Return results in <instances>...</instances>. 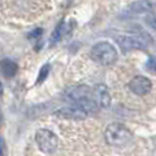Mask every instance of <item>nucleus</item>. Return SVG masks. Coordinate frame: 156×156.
<instances>
[{
  "mask_svg": "<svg viewBox=\"0 0 156 156\" xmlns=\"http://www.w3.org/2000/svg\"><path fill=\"white\" fill-rule=\"evenodd\" d=\"M104 138L111 147H123L132 141L133 134L125 125L110 123L104 132Z\"/></svg>",
  "mask_w": 156,
  "mask_h": 156,
  "instance_id": "nucleus-1",
  "label": "nucleus"
},
{
  "mask_svg": "<svg viewBox=\"0 0 156 156\" xmlns=\"http://www.w3.org/2000/svg\"><path fill=\"white\" fill-rule=\"evenodd\" d=\"M92 59L101 66H111L118 60V52L112 44L101 41L93 45L90 52Z\"/></svg>",
  "mask_w": 156,
  "mask_h": 156,
  "instance_id": "nucleus-2",
  "label": "nucleus"
},
{
  "mask_svg": "<svg viewBox=\"0 0 156 156\" xmlns=\"http://www.w3.org/2000/svg\"><path fill=\"white\" fill-rule=\"evenodd\" d=\"M36 143L45 154H52L58 148V136L49 129H40L36 133Z\"/></svg>",
  "mask_w": 156,
  "mask_h": 156,
  "instance_id": "nucleus-3",
  "label": "nucleus"
},
{
  "mask_svg": "<svg viewBox=\"0 0 156 156\" xmlns=\"http://www.w3.org/2000/svg\"><path fill=\"white\" fill-rule=\"evenodd\" d=\"M129 89L137 96H145L151 92L152 89V82L144 76H136L130 80L129 82Z\"/></svg>",
  "mask_w": 156,
  "mask_h": 156,
  "instance_id": "nucleus-4",
  "label": "nucleus"
},
{
  "mask_svg": "<svg viewBox=\"0 0 156 156\" xmlns=\"http://www.w3.org/2000/svg\"><path fill=\"white\" fill-rule=\"evenodd\" d=\"M118 45H119V48H121V51L125 52V54H127V52H130V51H136V49H145L147 47H148L143 40H140V38L134 34L119 37Z\"/></svg>",
  "mask_w": 156,
  "mask_h": 156,
  "instance_id": "nucleus-5",
  "label": "nucleus"
},
{
  "mask_svg": "<svg viewBox=\"0 0 156 156\" xmlns=\"http://www.w3.org/2000/svg\"><path fill=\"white\" fill-rule=\"evenodd\" d=\"M92 89L86 85H73L69 86L67 89L65 90V99L69 100V101L74 103L77 100L82 99V97L86 96H92Z\"/></svg>",
  "mask_w": 156,
  "mask_h": 156,
  "instance_id": "nucleus-6",
  "label": "nucleus"
},
{
  "mask_svg": "<svg viewBox=\"0 0 156 156\" xmlns=\"http://www.w3.org/2000/svg\"><path fill=\"white\" fill-rule=\"evenodd\" d=\"M55 116L58 118H63V119H76V121H81V119H85L88 116V114L83 110L78 108L77 105H71V107H63L59 110L55 111Z\"/></svg>",
  "mask_w": 156,
  "mask_h": 156,
  "instance_id": "nucleus-7",
  "label": "nucleus"
},
{
  "mask_svg": "<svg viewBox=\"0 0 156 156\" xmlns=\"http://www.w3.org/2000/svg\"><path fill=\"white\" fill-rule=\"evenodd\" d=\"M92 93H93V97H94V100H96L99 108L110 107L111 96H110V92H108V88L105 85H103V83L96 85L93 89H92Z\"/></svg>",
  "mask_w": 156,
  "mask_h": 156,
  "instance_id": "nucleus-8",
  "label": "nucleus"
},
{
  "mask_svg": "<svg viewBox=\"0 0 156 156\" xmlns=\"http://www.w3.org/2000/svg\"><path fill=\"white\" fill-rule=\"evenodd\" d=\"M154 10V3L151 0H137L133 2L130 5H127L126 12L127 15L134 16V15H141V14H149Z\"/></svg>",
  "mask_w": 156,
  "mask_h": 156,
  "instance_id": "nucleus-9",
  "label": "nucleus"
},
{
  "mask_svg": "<svg viewBox=\"0 0 156 156\" xmlns=\"http://www.w3.org/2000/svg\"><path fill=\"white\" fill-rule=\"evenodd\" d=\"M71 104L77 105L78 108H81V110H83L86 114H94L97 112V110H99V105H97L96 100H94L93 94L92 96H86V97H82V99L77 100V101L71 103Z\"/></svg>",
  "mask_w": 156,
  "mask_h": 156,
  "instance_id": "nucleus-10",
  "label": "nucleus"
},
{
  "mask_svg": "<svg viewBox=\"0 0 156 156\" xmlns=\"http://www.w3.org/2000/svg\"><path fill=\"white\" fill-rule=\"evenodd\" d=\"M0 69H2V73L4 77L7 78H12L18 71V66L14 60L11 59H3L0 62Z\"/></svg>",
  "mask_w": 156,
  "mask_h": 156,
  "instance_id": "nucleus-11",
  "label": "nucleus"
},
{
  "mask_svg": "<svg viewBox=\"0 0 156 156\" xmlns=\"http://www.w3.org/2000/svg\"><path fill=\"white\" fill-rule=\"evenodd\" d=\"M65 34V22H60L59 25L56 26V29L54 30V33H52V37H51V43L55 44L58 43V41L62 38V36Z\"/></svg>",
  "mask_w": 156,
  "mask_h": 156,
  "instance_id": "nucleus-12",
  "label": "nucleus"
},
{
  "mask_svg": "<svg viewBox=\"0 0 156 156\" xmlns=\"http://www.w3.org/2000/svg\"><path fill=\"white\" fill-rule=\"evenodd\" d=\"M49 69H51L49 65H44L43 67L40 69V73H38V77H37V83H41L47 80V77H48V74H49Z\"/></svg>",
  "mask_w": 156,
  "mask_h": 156,
  "instance_id": "nucleus-13",
  "label": "nucleus"
},
{
  "mask_svg": "<svg viewBox=\"0 0 156 156\" xmlns=\"http://www.w3.org/2000/svg\"><path fill=\"white\" fill-rule=\"evenodd\" d=\"M147 70L152 74H156V56H149L147 60Z\"/></svg>",
  "mask_w": 156,
  "mask_h": 156,
  "instance_id": "nucleus-14",
  "label": "nucleus"
},
{
  "mask_svg": "<svg viewBox=\"0 0 156 156\" xmlns=\"http://www.w3.org/2000/svg\"><path fill=\"white\" fill-rule=\"evenodd\" d=\"M41 34H43V29H34L33 32H30L29 34H27V38H30V40H33V38H40Z\"/></svg>",
  "mask_w": 156,
  "mask_h": 156,
  "instance_id": "nucleus-15",
  "label": "nucleus"
},
{
  "mask_svg": "<svg viewBox=\"0 0 156 156\" xmlns=\"http://www.w3.org/2000/svg\"><path fill=\"white\" fill-rule=\"evenodd\" d=\"M145 22L152 27V29H155V30H156V16H154V15H148V16L145 18Z\"/></svg>",
  "mask_w": 156,
  "mask_h": 156,
  "instance_id": "nucleus-16",
  "label": "nucleus"
},
{
  "mask_svg": "<svg viewBox=\"0 0 156 156\" xmlns=\"http://www.w3.org/2000/svg\"><path fill=\"white\" fill-rule=\"evenodd\" d=\"M4 148H5V145H4V140H3V138L0 137V156L4 154Z\"/></svg>",
  "mask_w": 156,
  "mask_h": 156,
  "instance_id": "nucleus-17",
  "label": "nucleus"
},
{
  "mask_svg": "<svg viewBox=\"0 0 156 156\" xmlns=\"http://www.w3.org/2000/svg\"><path fill=\"white\" fill-rule=\"evenodd\" d=\"M2 123H3V112L0 110V126H2Z\"/></svg>",
  "mask_w": 156,
  "mask_h": 156,
  "instance_id": "nucleus-18",
  "label": "nucleus"
},
{
  "mask_svg": "<svg viewBox=\"0 0 156 156\" xmlns=\"http://www.w3.org/2000/svg\"><path fill=\"white\" fill-rule=\"evenodd\" d=\"M3 94V85H2V82H0V96Z\"/></svg>",
  "mask_w": 156,
  "mask_h": 156,
  "instance_id": "nucleus-19",
  "label": "nucleus"
}]
</instances>
